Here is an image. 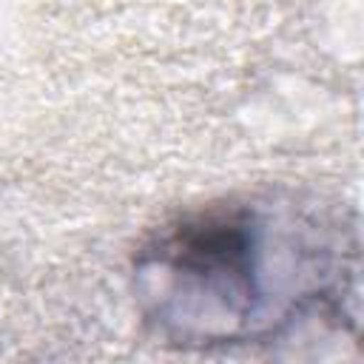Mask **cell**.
Listing matches in <instances>:
<instances>
[{
  "label": "cell",
  "instance_id": "obj_1",
  "mask_svg": "<svg viewBox=\"0 0 364 364\" xmlns=\"http://www.w3.org/2000/svg\"><path fill=\"white\" fill-rule=\"evenodd\" d=\"M355 228L296 196H233L159 228L134 262L145 324L179 347L273 341L355 299Z\"/></svg>",
  "mask_w": 364,
  "mask_h": 364
}]
</instances>
